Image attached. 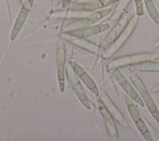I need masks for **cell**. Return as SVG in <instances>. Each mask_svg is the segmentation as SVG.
I'll return each mask as SVG.
<instances>
[{
    "instance_id": "6da1fadb",
    "label": "cell",
    "mask_w": 159,
    "mask_h": 141,
    "mask_svg": "<svg viewBox=\"0 0 159 141\" xmlns=\"http://www.w3.org/2000/svg\"><path fill=\"white\" fill-rule=\"evenodd\" d=\"M130 76L148 111L155 121L159 122V111L145 84L135 71H132L130 74Z\"/></svg>"
},
{
    "instance_id": "7a4b0ae2",
    "label": "cell",
    "mask_w": 159,
    "mask_h": 141,
    "mask_svg": "<svg viewBox=\"0 0 159 141\" xmlns=\"http://www.w3.org/2000/svg\"><path fill=\"white\" fill-rule=\"evenodd\" d=\"M138 16L135 15L131 17V19L129 21L128 24H127L122 33L111 44L110 47L102 52V57L103 58L107 59L111 58L123 46V45L125 43L129 37L134 32L138 23Z\"/></svg>"
},
{
    "instance_id": "3957f363",
    "label": "cell",
    "mask_w": 159,
    "mask_h": 141,
    "mask_svg": "<svg viewBox=\"0 0 159 141\" xmlns=\"http://www.w3.org/2000/svg\"><path fill=\"white\" fill-rule=\"evenodd\" d=\"M159 59L158 53H141L117 57L112 60L109 64V66L121 68L147 61H155Z\"/></svg>"
},
{
    "instance_id": "277c9868",
    "label": "cell",
    "mask_w": 159,
    "mask_h": 141,
    "mask_svg": "<svg viewBox=\"0 0 159 141\" xmlns=\"http://www.w3.org/2000/svg\"><path fill=\"white\" fill-rule=\"evenodd\" d=\"M124 99L128 112H129L132 121L135 123L141 135L145 140L152 141L153 139L150 132L145 124L138 109L135 105L134 101L127 94L124 95Z\"/></svg>"
},
{
    "instance_id": "5b68a950",
    "label": "cell",
    "mask_w": 159,
    "mask_h": 141,
    "mask_svg": "<svg viewBox=\"0 0 159 141\" xmlns=\"http://www.w3.org/2000/svg\"><path fill=\"white\" fill-rule=\"evenodd\" d=\"M109 24H99L89 27L76 29L74 30L68 31L60 35V37L63 39L70 40L83 39L84 37L94 35L104 32L109 28Z\"/></svg>"
},
{
    "instance_id": "8992f818",
    "label": "cell",
    "mask_w": 159,
    "mask_h": 141,
    "mask_svg": "<svg viewBox=\"0 0 159 141\" xmlns=\"http://www.w3.org/2000/svg\"><path fill=\"white\" fill-rule=\"evenodd\" d=\"M111 76L116 80V81L120 85L122 88L125 91L126 94L130 97V98L135 102L137 104L142 107H144L145 104L138 93L135 91L134 87L131 85L127 78L123 75L118 68L114 66L107 67Z\"/></svg>"
},
{
    "instance_id": "52a82bcc",
    "label": "cell",
    "mask_w": 159,
    "mask_h": 141,
    "mask_svg": "<svg viewBox=\"0 0 159 141\" xmlns=\"http://www.w3.org/2000/svg\"><path fill=\"white\" fill-rule=\"evenodd\" d=\"M112 11L111 8H107L104 9H102L96 12L91 14L86 17H82L76 21H74L65 27V30L66 32L74 30L76 29L83 28L87 27L91 24H93L97 21L101 20L109 14H110Z\"/></svg>"
},
{
    "instance_id": "ba28073f",
    "label": "cell",
    "mask_w": 159,
    "mask_h": 141,
    "mask_svg": "<svg viewBox=\"0 0 159 141\" xmlns=\"http://www.w3.org/2000/svg\"><path fill=\"white\" fill-rule=\"evenodd\" d=\"M131 17V14L130 12L128 11L124 14L114 27L99 43V47L101 48H105L111 45L122 33Z\"/></svg>"
},
{
    "instance_id": "9c48e42d",
    "label": "cell",
    "mask_w": 159,
    "mask_h": 141,
    "mask_svg": "<svg viewBox=\"0 0 159 141\" xmlns=\"http://www.w3.org/2000/svg\"><path fill=\"white\" fill-rule=\"evenodd\" d=\"M98 104L109 135L114 140H117L118 139V132L114 117L101 99L98 101Z\"/></svg>"
},
{
    "instance_id": "30bf717a",
    "label": "cell",
    "mask_w": 159,
    "mask_h": 141,
    "mask_svg": "<svg viewBox=\"0 0 159 141\" xmlns=\"http://www.w3.org/2000/svg\"><path fill=\"white\" fill-rule=\"evenodd\" d=\"M34 0H24L17 16V17L14 22V27L11 34V40H14L21 30L26 18L29 13V11L32 6Z\"/></svg>"
},
{
    "instance_id": "8fae6325",
    "label": "cell",
    "mask_w": 159,
    "mask_h": 141,
    "mask_svg": "<svg viewBox=\"0 0 159 141\" xmlns=\"http://www.w3.org/2000/svg\"><path fill=\"white\" fill-rule=\"evenodd\" d=\"M101 99L106 104V107H107L108 110L112 114L114 119L123 127L129 128V124L127 121L126 120L125 117L121 113V112L119 111V109L117 108L116 104L113 102V101L111 100L109 96L103 90H101Z\"/></svg>"
},
{
    "instance_id": "7c38bea8",
    "label": "cell",
    "mask_w": 159,
    "mask_h": 141,
    "mask_svg": "<svg viewBox=\"0 0 159 141\" xmlns=\"http://www.w3.org/2000/svg\"><path fill=\"white\" fill-rule=\"evenodd\" d=\"M119 1V0H92L78 4L75 6L72 9L75 11H91L112 5Z\"/></svg>"
},
{
    "instance_id": "4fadbf2b",
    "label": "cell",
    "mask_w": 159,
    "mask_h": 141,
    "mask_svg": "<svg viewBox=\"0 0 159 141\" xmlns=\"http://www.w3.org/2000/svg\"><path fill=\"white\" fill-rule=\"evenodd\" d=\"M133 71H157L159 72V62L147 61L132 65L129 68Z\"/></svg>"
},
{
    "instance_id": "5bb4252c",
    "label": "cell",
    "mask_w": 159,
    "mask_h": 141,
    "mask_svg": "<svg viewBox=\"0 0 159 141\" xmlns=\"http://www.w3.org/2000/svg\"><path fill=\"white\" fill-rule=\"evenodd\" d=\"M73 68L78 73V74L80 75L81 79L83 80L86 86L90 89L96 95H98L99 92L97 86L93 80L89 77V76L78 65L75 64V66H73Z\"/></svg>"
},
{
    "instance_id": "9a60e30c",
    "label": "cell",
    "mask_w": 159,
    "mask_h": 141,
    "mask_svg": "<svg viewBox=\"0 0 159 141\" xmlns=\"http://www.w3.org/2000/svg\"><path fill=\"white\" fill-rule=\"evenodd\" d=\"M58 65H60V63H62L61 66H58V80L60 84L61 89L63 88L64 83V75H63V66L65 61V49L64 44L63 42H60L58 44Z\"/></svg>"
},
{
    "instance_id": "2e32d148",
    "label": "cell",
    "mask_w": 159,
    "mask_h": 141,
    "mask_svg": "<svg viewBox=\"0 0 159 141\" xmlns=\"http://www.w3.org/2000/svg\"><path fill=\"white\" fill-rule=\"evenodd\" d=\"M131 1L132 0H119L118 1L119 2L116 6L114 12L111 16L112 20H117L122 17Z\"/></svg>"
},
{
    "instance_id": "e0dca14e",
    "label": "cell",
    "mask_w": 159,
    "mask_h": 141,
    "mask_svg": "<svg viewBox=\"0 0 159 141\" xmlns=\"http://www.w3.org/2000/svg\"><path fill=\"white\" fill-rule=\"evenodd\" d=\"M143 1L148 15L153 20V21L157 25H159V14L155 5L153 0H143Z\"/></svg>"
},
{
    "instance_id": "ac0fdd59",
    "label": "cell",
    "mask_w": 159,
    "mask_h": 141,
    "mask_svg": "<svg viewBox=\"0 0 159 141\" xmlns=\"http://www.w3.org/2000/svg\"><path fill=\"white\" fill-rule=\"evenodd\" d=\"M75 42L76 43H80V45L81 47L88 50L89 51L94 53L99 54L100 53L101 48L99 47V45H97L94 43H93L90 41H88L85 39H80V40L76 41Z\"/></svg>"
},
{
    "instance_id": "d6986e66",
    "label": "cell",
    "mask_w": 159,
    "mask_h": 141,
    "mask_svg": "<svg viewBox=\"0 0 159 141\" xmlns=\"http://www.w3.org/2000/svg\"><path fill=\"white\" fill-rule=\"evenodd\" d=\"M143 0H134L135 5V11L136 15L139 16H142L144 14L143 10Z\"/></svg>"
},
{
    "instance_id": "ffe728a7",
    "label": "cell",
    "mask_w": 159,
    "mask_h": 141,
    "mask_svg": "<svg viewBox=\"0 0 159 141\" xmlns=\"http://www.w3.org/2000/svg\"><path fill=\"white\" fill-rule=\"evenodd\" d=\"M151 91L152 93H157L159 91V83L156 85H155L153 88H152Z\"/></svg>"
},
{
    "instance_id": "44dd1931",
    "label": "cell",
    "mask_w": 159,
    "mask_h": 141,
    "mask_svg": "<svg viewBox=\"0 0 159 141\" xmlns=\"http://www.w3.org/2000/svg\"><path fill=\"white\" fill-rule=\"evenodd\" d=\"M72 0H63L62 1V7H65L67 5H68Z\"/></svg>"
}]
</instances>
